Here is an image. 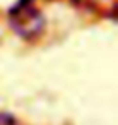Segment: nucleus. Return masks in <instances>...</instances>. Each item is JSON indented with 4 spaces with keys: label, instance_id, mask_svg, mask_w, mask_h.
<instances>
[{
    "label": "nucleus",
    "instance_id": "f03ea898",
    "mask_svg": "<svg viewBox=\"0 0 118 125\" xmlns=\"http://www.w3.org/2000/svg\"><path fill=\"white\" fill-rule=\"evenodd\" d=\"M0 125H16V119L10 112H0Z\"/></svg>",
    "mask_w": 118,
    "mask_h": 125
},
{
    "label": "nucleus",
    "instance_id": "f257e3e1",
    "mask_svg": "<svg viewBox=\"0 0 118 125\" xmlns=\"http://www.w3.org/2000/svg\"><path fill=\"white\" fill-rule=\"evenodd\" d=\"M10 24L23 39H32L44 29V16L29 3V0H19L10 11Z\"/></svg>",
    "mask_w": 118,
    "mask_h": 125
}]
</instances>
